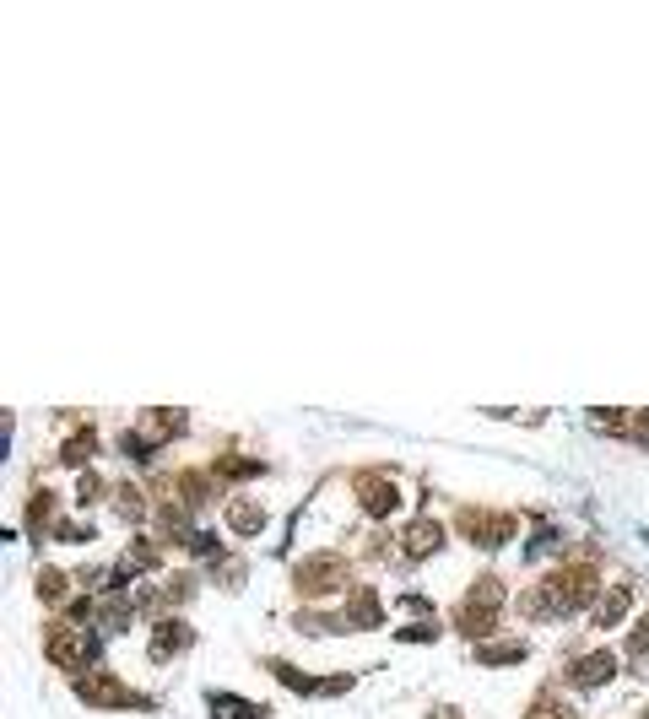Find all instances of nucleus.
I'll return each mask as SVG.
<instances>
[{
	"label": "nucleus",
	"instance_id": "nucleus-5",
	"mask_svg": "<svg viewBox=\"0 0 649 719\" xmlns=\"http://www.w3.org/2000/svg\"><path fill=\"white\" fill-rule=\"evenodd\" d=\"M633 649H649V617L639 622V628H633Z\"/></svg>",
	"mask_w": 649,
	"mask_h": 719
},
{
	"label": "nucleus",
	"instance_id": "nucleus-1",
	"mask_svg": "<svg viewBox=\"0 0 649 719\" xmlns=\"http://www.w3.org/2000/svg\"><path fill=\"white\" fill-rule=\"evenodd\" d=\"M401 547L412 552V557H428V552H439V547H444V530L433 525V519H417V525H406Z\"/></svg>",
	"mask_w": 649,
	"mask_h": 719
},
{
	"label": "nucleus",
	"instance_id": "nucleus-2",
	"mask_svg": "<svg viewBox=\"0 0 649 719\" xmlns=\"http://www.w3.org/2000/svg\"><path fill=\"white\" fill-rule=\"evenodd\" d=\"M612 671H617L612 655H590V660L574 665V682H579V687H601V682H612Z\"/></svg>",
	"mask_w": 649,
	"mask_h": 719
},
{
	"label": "nucleus",
	"instance_id": "nucleus-3",
	"mask_svg": "<svg viewBox=\"0 0 649 719\" xmlns=\"http://www.w3.org/2000/svg\"><path fill=\"white\" fill-rule=\"evenodd\" d=\"M363 503L374 514H390L395 509V487H384V482H374V487H363Z\"/></svg>",
	"mask_w": 649,
	"mask_h": 719
},
{
	"label": "nucleus",
	"instance_id": "nucleus-4",
	"mask_svg": "<svg viewBox=\"0 0 649 719\" xmlns=\"http://www.w3.org/2000/svg\"><path fill=\"white\" fill-rule=\"evenodd\" d=\"M622 606H628V595L612 590V595H606V606H601V622H617V617H622Z\"/></svg>",
	"mask_w": 649,
	"mask_h": 719
}]
</instances>
